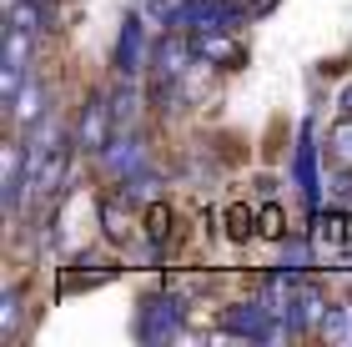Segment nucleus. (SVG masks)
<instances>
[{"instance_id":"obj_1","label":"nucleus","mask_w":352,"mask_h":347,"mask_svg":"<svg viewBox=\"0 0 352 347\" xmlns=\"http://www.w3.org/2000/svg\"><path fill=\"white\" fill-rule=\"evenodd\" d=\"M111 106H101V101H91V111L81 116V126H76V141H81L86 151H101L106 146V136H111Z\"/></svg>"},{"instance_id":"obj_2","label":"nucleus","mask_w":352,"mask_h":347,"mask_svg":"<svg viewBox=\"0 0 352 347\" xmlns=\"http://www.w3.org/2000/svg\"><path fill=\"white\" fill-rule=\"evenodd\" d=\"M101 222H106V236H111V242H126V236H131V216H121L116 201H106V207H101Z\"/></svg>"},{"instance_id":"obj_3","label":"nucleus","mask_w":352,"mask_h":347,"mask_svg":"<svg viewBox=\"0 0 352 347\" xmlns=\"http://www.w3.org/2000/svg\"><path fill=\"white\" fill-rule=\"evenodd\" d=\"M257 232H262V236H287V212L277 207V201L257 212Z\"/></svg>"},{"instance_id":"obj_4","label":"nucleus","mask_w":352,"mask_h":347,"mask_svg":"<svg viewBox=\"0 0 352 347\" xmlns=\"http://www.w3.org/2000/svg\"><path fill=\"white\" fill-rule=\"evenodd\" d=\"M332 156H338L342 166H352V116H342V126L332 131Z\"/></svg>"},{"instance_id":"obj_5","label":"nucleus","mask_w":352,"mask_h":347,"mask_svg":"<svg viewBox=\"0 0 352 347\" xmlns=\"http://www.w3.org/2000/svg\"><path fill=\"white\" fill-rule=\"evenodd\" d=\"M227 222H232V236H236V242H247V236L257 232V212H247V207H232V212H227Z\"/></svg>"},{"instance_id":"obj_6","label":"nucleus","mask_w":352,"mask_h":347,"mask_svg":"<svg viewBox=\"0 0 352 347\" xmlns=\"http://www.w3.org/2000/svg\"><path fill=\"white\" fill-rule=\"evenodd\" d=\"M36 111H41V106H36V86H25V91H21V96H15V126H25V121H36Z\"/></svg>"},{"instance_id":"obj_7","label":"nucleus","mask_w":352,"mask_h":347,"mask_svg":"<svg viewBox=\"0 0 352 347\" xmlns=\"http://www.w3.org/2000/svg\"><path fill=\"white\" fill-rule=\"evenodd\" d=\"M146 232H151V242H162V236L171 232V212L166 207H151L146 212Z\"/></svg>"},{"instance_id":"obj_8","label":"nucleus","mask_w":352,"mask_h":347,"mask_svg":"<svg viewBox=\"0 0 352 347\" xmlns=\"http://www.w3.org/2000/svg\"><path fill=\"white\" fill-rule=\"evenodd\" d=\"M342 116H352V91H347V96H342Z\"/></svg>"},{"instance_id":"obj_9","label":"nucleus","mask_w":352,"mask_h":347,"mask_svg":"<svg viewBox=\"0 0 352 347\" xmlns=\"http://www.w3.org/2000/svg\"><path fill=\"white\" fill-rule=\"evenodd\" d=\"M267 5H272V0H252V10H267Z\"/></svg>"}]
</instances>
